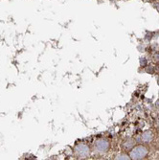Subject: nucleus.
Returning <instances> with one entry per match:
<instances>
[{
	"mask_svg": "<svg viewBox=\"0 0 159 160\" xmlns=\"http://www.w3.org/2000/svg\"><path fill=\"white\" fill-rule=\"evenodd\" d=\"M147 154V150H146L144 147H136V148L131 150L130 156L133 159H140L142 157H144L145 155Z\"/></svg>",
	"mask_w": 159,
	"mask_h": 160,
	"instance_id": "1",
	"label": "nucleus"
},
{
	"mask_svg": "<svg viewBox=\"0 0 159 160\" xmlns=\"http://www.w3.org/2000/svg\"><path fill=\"white\" fill-rule=\"evenodd\" d=\"M140 64H141L142 67H146L147 66V59H146L145 58H142L140 59Z\"/></svg>",
	"mask_w": 159,
	"mask_h": 160,
	"instance_id": "2",
	"label": "nucleus"
},
{
	"mask_svg": "<svg viewBox=\"0 0 159 160\" xmlns=\"http://www.w3.org/2000/svg\"><path fill=\"white\" fill-rule=\"evenodd\" d=\"M147 72L150 73V74H153V73H154V68L152 65H149V67L147 68Z\"/></svg>",
	"mask_w": 159,
	"mask_h": 160,
	"instance_id": "3",
	"label": "nucleus"
},
{
	"mask_svg": "<svg viewBox=\"0 0 159 160\" xmlns=\"http://www.w3.org/2000/svg\"><path fill=\"white\" fill-rule=\"evenodd\" d=\"M153 60H154L155 62H159V53L154 54V56H153Z\"/></svg>",
	"mask_w": 159,
	"mask_h": 160,
	"instance_id": "4",
	"label": "nucleus"
},
{
	"mask_svg": "<svg viewBox=\"0 0 159 160\" xmlns=\"http://www.w3.org/2000/svg\"><path fill=\"white\" fill-rule=\"evenodd\" d=\"M156 71H157V72L159 73V65H158V66L156 67Z\"/></svg>",
	"mask_w": 159,
	"mask_h": 160,
	"instance_id": "5",
	"label": "nucleus"
},
{
	"mask_svg": "<svg viewBox=\"0 0 159 160\" xmlns=\"http://www.w3.org/2000/svg\"><path fill=\"white\" fill-rule=\"evenodd\" d=\"M157 84H158V85H159V78H158V80H157Z\"/></svg>",
	"mask_w": 159,
	"mask_h": 160,
	"instance_id": "6",
	"label": "nucleus"
}]
</instances>
